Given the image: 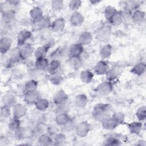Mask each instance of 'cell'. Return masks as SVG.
Returning a JSON list of instances; mask_svg holds the SVG:
<instances>
[{
    "label": "cell",
    "instance_id": "f546056e",
    "mask_svg": "<svg viewBox=\"0 0 146 146\" xmlns=\"http://www.w3.org/2000/svg\"><path fill=\"white\" fill-rule=\"evenodd\" d=\"M145 63H139L137 64L131 70L132 72L137 75H141L145 71Z\"/></svg>",
    "mask_w": 146,
    "mask_h": 146
},
{
    "label": "cell",
    "instance_id": "f1b7e54d",
    "mask_svg": "<svg viewBox=\"0 0 146 146\" xmlns=\"http://www.w3.org/2000/svg\"><path fill=\"white\" fill-rule=\"evenodd\" d=\"M37 110L40 111L46 110L49 105L48 101L46 99H39L35 104Z\"/></svg>",
    "mask_w": 146,
    "mask_h": 146
},
{
    "label": "cell",
    "instance_id": "ee69618b",
    "mask_svg": "<svg viewBox=\"0 0 146 146\" xmlns=\"http://www.w3.org/2000/svg\"><path fill=\"white\" fill-rule=\"evenodd\" d=\"M105 144L107 145H119L121 144V143L120 140L117 138L110 137L107 139Z\"/></svg>",
    "mask_w": 146,
    "mask_h": 146
},
{
    "label": "cell",
    "instance_id": "5bb4252c",
    "mask_svg": "<svg viewBox=\"0 0 146 146\" xmlns=\"http://www.w3.org/2000/svg\"><path fill=\"white\" fill-rule=\"evenodd\" d=\"M33 47L29 44H24L20 49L21 57L23 59L29 58L34 52Z\"/></svg>",
    "mask_w": 146,
    "mask_h": 146
},
{
    "label": "cell",
    "instance_id": "ffe728a7",
    "mask_svg": "<svg viewBox=\"0 0 146 146\" xmlns=\"http://www.w3.org/2000/svg\"><path fill=\"white\" fill-rule=\"evenodd\" d=\"M70 121V118L65 112H60L58 113L55 117V122L60 125H64Z\"/></svg>",
    "mask_w": 146,
    "mask_h": 146
},
{
    "label": "cell",
    "instance_id": "7c38bea8",
    "mask_svg": "<svg viewBox=\"0 0 146 146\" xmlns=\"http://www.w3.org/2000/svg\"><path fill=\"white\" fill-rule=\"evenodd\" d=\"M94 70L96 74L98 75H103L106 74L109 70V67L106 62L100 61L95 65Z\"/></svg>",
    "mask_w": 146,
    "mask_h": 146
},
{
    "label": "cell",
    "instance_id": "b9f144b4",
    "mask_svg": "<svg viewBox=\"0 0 146 146\" xmlns=\"http://www.w3.org/2000/svg\"><path fill=\"white\" fill-rule=\"evenodd\" d=\"M106 74L107 79L110 81L116 78V77L118 75V71L116 70L111 69L109 70Z\"/></svg>",
    "mask_w": 146,
    "mask_h": 146
},
{
    "label": "cell",
    "instance_id": "4316f807",
    "mask_svg": "<svg viewBox=\"0 0 146 146\" xmlns=\"http://www.w3.org/2000/svg\"><path fill=\"white\" fill-rule=\"evenodd\" d=\"M30 15L34 21H37L43 17L42 11L39 7H34L30 10Z\"/></svg>",
    "mask_w": 146,
    "mask_h": 146
},
{
    "label": "cell",
    "instance_id": "2e32d148",
    "mask_svg": "<svg viewBox=\"0 0 146 146\" xmlns=\"http://www.w3.org/2000/svg\"><path fill=\"white\" fill-rule=\"evenodd\" d=\"M110 23L113 26H118L120 25L123 21V16L121 13L116 12L109 19Z\"/></svg>",
    "mask_w": 146,
    "mask_h": 146
},
{
    "label": "cell",
    "instance_id": "30bf717a",
    "mask_svg": "<svg viewBox=\"0 0 146 146\" xmlns=\"http://www.w3.org/2000/svg\"><path fill=\"white\" fill-rule=\"evenodd\" d=\"M65 26V20L62 18H59L54 21L50 26L52 30L55 32H60L62 31Z\"/></svg>",
    "mask_w": 146,
    "mask_h": 146
},
{
    "label": "cell",
    "instance_id": "60d3db41",
    "mask_svg": "<svg viewBox=\"0 0 146 146\" xmlns=\"http://www.w3.org/2000/svg\"><path fill=\"white\" fill-rule=\"evenodd\" d=\"M108 32L109 31L107 29H99V32H98L97 36L99 40H104L108 36V34H109Z\"/></svg>",
    "mask_w": 146,
    "mask_h": 146
},
{
    "label": "cell",
    "instance_id": "d590c367",
    "mask_svg": "<svg viewBox=\"0 0 146 146\" xmlns=\"http://www.w3.org/2000/svg\"><path fill=\"white\" fill-rule=\"evenodd\" d=\"M39 143L42 145H50L52 144V140L47 135H42L39 138Z\"/></svg>",
    "mask_w": 146,
    "mask_h": 146
},
{
    "label": "cell",
    "instance_id": "d6986e66",
    "mask_svg": "<svg viewBox=\"0 0 146 146\" xmlns=\"http://www.w3.org/2000/svg\"><path fill=\"white\" fill-rule=\"evenodd\" d=\"M88 102V98L87 97L83 94H79L78 95L75 99V105L80 108L84 107Z\"/></svg>",
    "mask_w": 146,
    "mask_h": 146
},
{
    "label": "cell",
    "instance_id": "7bdbcfd3",
    "mask_svg": "<svg viewBox=\"0 0 146 146\" xmlns=\"http://www.w3.org/2000/svg\"><path fill=\"white\" fill-rule=\"evenodd\" d=\"M52 8L55 11L60 10L63 6V2L62 1H52L51 2Z\"/></svg>",
    "mask_w": 146,
    "mask_h": 146
},
{
    "label": "cell",
    "instance_id": "5b68a950",
    "mask_svg": "<svg viewBox=\"0 0 146 146\" xmlns=\"http://www.w3.org/2000/svg\"><path fill=\"white\" fill-rule=\"evenodd\" d=\"M83 51V47L80 43L72 45L68 51V55L70 58L79 57Z\"/></svg>",
    "mask_w": 146,
    "mask_h": 146
},
{
    "label": "cell",
    "instance_id": "8992f818",
    "mask_svg": "<svg viewBox=\"0 0 146 146\" xmlns=\"http://www.w3.org/2000/svg\"><path fill=\"white\" fill-rule=\"evenodd\" d=\"M27 112V110L25 106L22 105V104H15L14 106H13V117L17 118V119H21V117H23Z\"/></svg>",
    "mask_w": 146,
    "mask_h": 146
},
{
    "label": "cell",
    "instance_id": "484cf974",
    "mask_svg": "<svg viewBox=\"0 0 146 146\" xmlns=\"http://www.w3.org/2000/svg\"><path fill=\"white\" fill-rule=\"evenodd\" d=\"M129 131L132 133L137 134L140 133L142 128V124L140 122H132L128 125Z\"/></svg>",
    "mask_w": 146,
    "mask_h": 146
},
{
    "label": "cell",
    "instance_id": "7a4b0ae2",
    "mask_svg": "<svg viewBox=\"0 0 146 146\" xmlns=\"http://www.w3.org/2000/svg\"><path fill=\"white\" fill-rule=\"evenodd\" d=\"M91 129V125L87 121L79 123L76 127V132L78 136L81 137H85Z\"/></svg>",
    "mask_w": 146,
    "mask_h": 146
},
{
    "label": "cell",
    "instance_id": "4dcf8cb0",
    "mask_svg": "<svg viewBox=\"0 0 146 146\" xmlns=\"http://www.w3.org/2000/svg\"><path fill=\"white\" fill-rule=\"evenodd\" d=\"M21 58L20 54V49L18 48H14L11 50L9 52V59L14 62H17Z\"/></svg>",
    "mask_w": 146,
    "mask_h": 146
},
{
    "label": "cell",
    "instance_id": "52a82bcc",
    "mask_svg": "<svg viewBox=\"0 0 146 146\" xmlns=\"http://www.w3.org/2000/svg\"><path fill=\"white\" fill-rule=\"evenodd\" d=\"M112 90V86L110 82H104L100 84L96 91L100 94L103 95H107L110 94Z\"/></svg>",
    "mask_w": 146,
    "mask_h": 146
},
{
    "label": "cell",
    "instance_id": "6da1fadb",
    "mask_svg": "<svg viewBox=\"0 0 146 146\" xmlns=\"http://www.w3.org/2000/svg\"><path fill=\"white\" fill-rule=\"evenodd\" d=\"M110 107L107 104H98L95 105L92 111V115L95 119L103 121L108 117Z\"/></svg>",
    "mask_w": 146,
    "mask_h": 146
},
{
    "label": "cell",
    "instance_id": "e575fe53",
    "mask_svg": "<svg viewBox=\"0 0 146 146\" xmlns=\"http://www.w3.org/2000/svg\"><path fill=\"white\" fill-rule=\"evenodd\" d=\"M20 128L19 119L13 117L9 123V128L12 131H16Z\"/></svg>",
    "mask_w": 146,
    "mask_h": 146
},
{
    "label": "cell",
    "instance_id": "74e56055",
    "mask_svg": "<svg viewBox=\"0 0 146 146\" xmlns=\"http://www.w3.org/2000/svg\"><path fill=\"white\" fill-rule=\"evenodd\" d=\"M136 116L139 120H144L146 117V108L145 106L140 107L136 112Z\"/></svg>",
    "mask_w": 146,
    "mask_h": 146
},
{
    "label": "cell",
    "instance_id": "ab89813d",
    "mask_svg": "<svg viewBox=\"0 0 146 146\" xmlns=\"http://www.w3.org/2000/svg\"><path fill=\"white\" fill-rule=\"evenodd\" d=\"M116 12V10L114 7L108 6L105 9L104 16L107 19H109Z\"/></svg>",
    "mask_w": 146,
    "mask_h": 146
},
{
    "label": "cell",
    "instance_id": "83f0119b",
    "mask_svg": "<svg viewBox=\"0 0 146 146\" xmlns=\"http://www.w3.org/2000/svg\"><path fill=\"white\" fill-rule=\"evenodd\" d=\"M68 64L74 70H78L82 66V61L79 57H71L69 58Z\"/></svg>",
    "mask_w": 146,
    "mask_h": 146
},
{
    "label": "cell",
    "instance_id": "836d02e7",
    "mask_svg": "<svg viewBox=\"0 0 146 146\" xmlns=\"http://www.w3.org/2000/svg\"><path fill=\"white\" fill-rule=\"evenodd\" d=\"M37 82L34 80H31L26 83L25 86V93L36 91L37 88Z\"/></svg>",
    "mask_w": 146,
    "mask_h": 146
},
{
    "label": "cell",
    "instance_id": "1f68e13d",
    "mask_svg": "<svg viewBox=\"0 0 146 146\" xmlns=\"http://www.w3.org/2000/svg\"><path fill=\"white\" fill-rule=\"evenodd\" d=\"M145 18V13L144 12L140 10H136L133 15L132 19L137 23H141Z\"/></svg>",
    "mask_w": 146,
    "mask_h": 146
},
{
    "label": "cell",
    "instance_id": "277c9868",
    "mask_svg": "<svg viewBox=\"0 0 146 146\" xmlns=\"http://www.w3.org/2000/svg\"><path fill=\"white\" fill-rule=\"evenodd\" d=\"M31 36V33L27 30H23L21 31L17 35V41L18 45L20 46H23L27 40H28Z\"/></svg>",
    "mask_w": 146,
    "mask_h": 146
},
{
    "label": "cell",
    "instance_id": "bcb514c9",
    "mask_svg": "<svg viewBox=\"0 0 146 146\" xmlns=\"http://www.w3.org/2000/svg\"><path fill=\"white\" fill-rule=\"evenodd\" d=\"M57 73L58 72L51 75L50 80H51V83H52L54 84H58L60 83V82L62 80V77L61 76V75L59 74H58Z\"/></svg>",
    "mask_w": 146,
    "mask_h": 146
},
{
    "label": "cell",
    "instance_id": "f35d334b",
    "mask_svg": "<svg viewBox=\"0 0 146 146\" xmlns=\"http://www.w3.org/2000/svg\"><path fill=\"white\" fill-rule=\"evenodd\" d=\"M82 2L79 0H72L69 2L68 6L70 10L76 11L81 6Z\"/></svg>",
    "mask_w": 146,
    "mask_h": 146
},
{
    "label": "cell",
    "instance_id": "4fadbf2b",
    "mask_svg": "<svg viewBox=\"0 0 146 146\" xmlns=\"http://www.w3.org/2000/svg\"><path fill=\"white\" fill-rule=\"evenodd\" d=\"M84 21V17L83 15L77 11L74 12L70 17V22L72 25L78 26L81 25Z\"/></svg>",
    "mask_w": 146,
    "mask_h": 146
},
{
    "label": "cell",
    "instance_id": "f6af8a7d",
    "mask_svg": "<svg viewBox=\"0 0 146 146\" xmlns=\"http://www.w3.org/2000/svg\"><path fill=\"white\" fill-rule=\"evenodd\" d=\"M10 115V107L3 106L1 107V116L2 118H7Z\"/></svg>",
    "mask_w": 146,
    "mask_h": 146
},
{
    "label": "cell",
    "instance_id": "7402d4cb",
    "mask_svg": "<svg viewBox=\"0 0 146 146\" xmlns=\"http://www.w3.org/2000/svg\"><path fill=\"white\" fill-rule=\"evenodd\" d=\"M94 75L92 72L89 70H84L80 72V78L81 80L85 83L91 82L93 79Z\"/></svg>",
    "mask_w": 146,
    "mask_h": 146
},
{
    "label": "cell",
    "instance_id": "44dd1931",
    "mask_svg": "<svg viewBox=\"0 0 146 146\" xmlns=\"http://www.w3.org/2000/svg\"><path fill=\"white\" fill-rule=\"evenodd\" d=\"M48 64V60L46 58L36 59L35 63L36 68L39 70H44L46 69H47Z\"/></svg>",
    "mask_w": 146,
    "mask_h": 146
},
{
    "label": "cell",
    "instance_id": "603a6c76",
    "mask_svg": "<svg viewBox=\"0 0 146 146\" xmlns=\"http://www.w3.org/2000/svg\"><path fill=\"white\" fill-rule=\"evenodd\" d=\"M60 67V62L57 59H54L51 60L47 68L48 71L50 74L52 75L58 72V70Z\"/></svg>",
    "mask_w": 146,
    "mask_h": 146
},
{
    "label": "cell",
    "instance_id": "d4e9b609",
    "mask_svg": "<svg viewBox=\"0 0 146 146\" xmlns=\"http://www.w3.org/2000/svg\"><path fill=\"white\" fill-rule=\"evenodd\" d=\"M15 17V13L14 10L12 9H9L4 11L2 18L3 20L6 23H10L11 22Z\"/></svg>",
    "mask_w": 146,
    "mask_h": 146
},
{
    "label": "cell",
    "instance_id": "8fae6325",
    "mask_svg": "<svg viewBox=\"0 0 146 146\" xmlns=\"http://www.w3.org/2000/svg\"><path fill=\"white\" fill-rule=\"evenodd\" d=\"M11 40L7 37L2 38L0 41V50L2 54H5L9 51L11 46Z\"/></svg>",
    "mask_w": 146,
    "mask_h": 146
},
{
    "label": "cell",
    "instance_id": "ba28073f",
    "mask_svg": "<svg viewBox=\"0 0 146 146\" xmlns=\"http://www.w3.org/2000/svg\"><path fill=\"white\" fill-rule=\"evenodd\" d=\"M67 99L68 95L63 90H62L57 91L53 97L54 102L57 105H60L65 103Z\"/></svg>",
    "mask_w": 146,
    "mask_h": 146
},
{
    "label": "cell",
    "instance_id": "cb8c5ba5",
    "mask_svg": "<svg viewBox=\"0 0 146 146\" xmlns=\"http://www.w3.org/2000/svg\"><path fill=\"white\" fill-rule=\"evenodd\" d=\"M2 102L4 106L10 107L11 106H14L15 104V98L13 95L7 94L3 96Z\"/></svg>",
    "mask_w": 146,
    "mask_h": 146
},
{
    "label": "cell",
    "instance_id": "e0dca14e",
    "mask_svg": "<svg viewBox=\"0 0 146 146\" xmlns=\"http://www.w3.org/2000/svg\"><path fill=\"white\" fill-rule=\"evenodd\" d=\"M49 47H48L47 46H42L38 47L34 52V56L36 59L45 58Z\"/></svg>",
    "mask_w": 146,
    "mask_h": 146
},
{
    "label": "cell",
    "instance_id": "9c48e42d",
    "mask_svg": "<svg viewBox=\"0 0 146 146\" xmlns=\"http://www.w3.org/2000/svg\"><path fill=\"white\" fill-rule=\"evenodd\" d=\"M39 99V94L36 91L25 93L24 97L25 102L28 104H35Z\"/></svg>",
    "mask_w": 146,
    "mask_h": 146
},
{
    "label": "cell",
    "instance_id": "d6a6232c",
    "mask_svg": "<svg viewBox=\"0 0 146 146\" xmlns=\"http://www.w3.org/2000/svg\"><path fill=\"white\" fill-rule=\"evenodd\" d=\"M112 52V47L110 44L104 45L100 50V55L103 58H108Z\"/></svg>",
    "mask_w": 146,
    "mask_h": 146
},
{
    "label": "cell",
    "instance_id": "8d00e7d4",
    "mask_svg": "<svg viewBox=\"0 0 146 146\" xmlns=\"http://www.w3.org/2000/svg\"><path fill=\"white\" fill-rule=\"evenodd\" d=\"M66 142V136L62 133L57 134L54 139V144L56 145H62Z\"/></svg>",
    "mask_w": 146,
    "mask_h": 146
},
{
    "label": "cell",
    "instance_id": "9a60e30c",
    "mask_svg": "<svg viewBox=\"0 0 146 146\" xmlns=\"http://www.w3.org/2000/svg\"><path fill=\"white\" fill-rule=\"evenodd\" d=\"M92 40V36L89 32H83L80 34L79 38V42L80 44L86 45L90 44Z\"/></svg>",
    "mask_w": 146,
    "mask_h": 146
},
{
    "label": "cell",
    "instance_id": "3957f363",
    "mask_svg": "<svg viewBox=\"0 0 146 146\" xmlns=\"http://www.w3.org/2000/svg\"><path fill=\"white\" fill-rule=\"evenodd\" d=\"M120 124L119 121L113 116L112 117H108L102 121L103 127L107 130H112Z\"/></svg>",
    "mask_w": 146,
    "mask_h": 146
},
{
    "label": "cell",
    "instance_id": "ac0fdd59",
    "mask_svg": "<svg viewBox=\"0 0 146 146\" xmlns=\"http://www.w3.org/2000/svg\"><path fill=\"white\" fill-rule=\"evenodd\" d=\"M35 25L37 28H39L40 29L47 28L50 26L51 23L49 19L45 17H42L40 19L37 21H34Z\"/></svg>",
    "mask_w": 146,
    "mask_h": 146
}]
</instances>
